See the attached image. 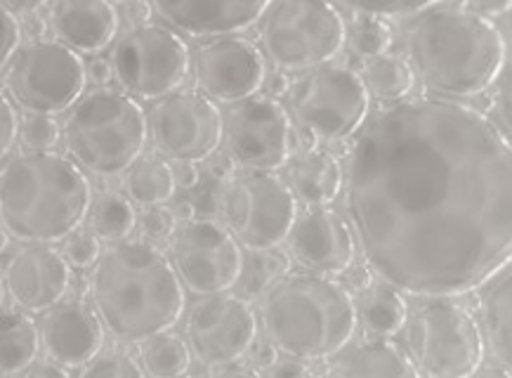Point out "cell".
I'll use <instances>...</instances> for the list:
<instances>
[{
  "mask_svg": "<svg viewBox=\"0 0 512 378\" xmlns=\"http://www.w3.org/2000/svg\"><path fill=\"white\" fill-rule=\"evenodd\" d=\"M345 192L364 260L406 296H468L512 263V145L461 100L385 104L357 133Z\"/></svg>",
  "mask_w": 512,
  "mask_h": 378,
  "instance_id": "obj_1",
  "label": "cell"
},
{
  "mask_svg": "<svg viewBox=\"0 0 512 378\" xmlns=\"http://www.w3.org/2000/svg\"><path fill=\"white\" fill-rule=\"evenodd\" d=\"M90 296L116 341L142 345L185 315L187 293L173 260L154 241H118L93 265Z\"/></svg>",
  "mask_w": 512,
  "mask_h": 378,
  "instance_id": "obj_2",
  "label": "cell"
},
{
  "mask_svg": "<svg viewBox=\"0 0 512 378\" xmlns=\"http://www.w3.org/2000/svg\"><path fill=\"white\" fill-rule=\"evenodd\" d=\"M406 26V60L423 88L444 100L489 93L508 62V43L494 19L470 8H432Z\"/></svg>",
  "mask_w": 512,
  "mask_h": 378,
  "instance_id": "obj_3",
  "label": "cell"
},
{
  "mask_svg": "<svg viewBox=\"0 0 512 378\" xmlns=\"http://www.w3.org/2000/svg\"><path fill=\"white\" fill-rule=\"evenodd\" d=\"M93 206V187L69 156L24 152L0 168V225L22 244H57Z\"/></svg>",
  "mask_w": 512,
  "mask_h": 378,
  "instance_id": "obj_4",
  "label": "cell"
},
{
  "mask_svg": "<svg viewBox=\"0 0 512 378\" xmlns=\"http://www.w3.org/2000/svg\"><path fill=\"white\" fill-rule=\"evenodd\" d=\"M260 317L279 353L303 362L331 360L359 327L352 293L343 282L317 272L281 277L262 298Z\"/></svg>",
  "mask_w": 512,
  "mask_h": 378,
  "instance_id": "obj_5",
  "label": "cell"
},
{
  "mask_svg": "<svg viewBox=\"0 0 512 378\" xmlns=\"http://www.w3.org/2000/svg\"><path fill=\"white\" fill-rule=\"evenodd\" d=\"M62 135L71 159L83 171L111 178L140 159L149 140V121L126 90L97 88L71 107Z\"/></svg>",
  "mask_w": 512,
  "mask_h": 378,
  "instance_id": "obj_6",
  "label": "cell"
},
{
  "mask_svg": "<svg viewBox=\"0 0 512 378\" xmlns=\"http://www.w3.org/2000/svg\"><path fill=\"white\" fill-rule=\"evenodd\" d=\"M406 353L418 374L430 378H468L487 357L479 317L451 298H428L406 319Z\"/></svg>",
  "mask_w": 512,
  "mask_h": 378,
  "instance_id": "obj_7",
  "label": "cell"
},
{
  "mask_svg": "<svg viewBox=\"0 0 512 378\" xmlns=\"http://www.w3.org/2000/svg\"><path fill=\"white\" fill-rule=\"evenodd\" d=\"M260 38L281 71H307L343 52L347 22L333 0H274L262 15Z\"/></svg>",
  "mask_w": 512,
  "mask_h": 378,
  "instance_id": "obj_8",
  "label": "cell"
},
{
  "mask_svg": "<svg viewBox=\"0 0 512 378\" xmlns=\"http://www.w3.org/2000/svg\"><path fill=\"white\" fill-rule=\"evenodd\" d=\"M288 95L295 119L319 140L343 142L369 121L371 93L364 76L345 64L328 62L307 69Z\"/></svg>",
  "mask_w": 512,
  "mask_h": 378,
  "instance_id": "obj_9",
  "label": "cell"
},
{
  "mask_svg": "<svg viewBox=\"0 0 512 378\" xmlns=\"http://www.w3.org/2000/svg\"><path fill=\"white\" fill-rule=\"evenodd\" d=\"M5 86L26 114L57 116L69 112L88 86V69L62 41H31L12 57Z\"/></svg>",
  "mask_w": 512,
  "mask_h": 378,
  "instance_id": "obj_10",
  "label": "cell"
},
{
  "mask_svg": "<svg viewBox=\"0 0 512 378\" xmlns=\"http://www.w3.org/2000/svg\"><path fill=\"white\" fill-rule=\"evenodd\" d=\"M114 81L140 100H161L185 86L192 52L180 34L159 24L133 26L111 52Z\"/></svg>",
  "mask_w": 512,
  "mask_h": 378,
  "instance_id": "obj_11",
  "label": "cell"
},
{
  "mask_svg": "<svg viewBox=\"0 0 512 378\" xmlns=\"http://www.w3.org/2000/svg\"><path fill=\"white\" fill-rule=\"evenodd\" d=\"M222 218L248 251L279 249L298 220V197L277 173L251 171L222 194Z\"/></svg>",
  "mask_w": 512,
  "mask_h": 378,
  "instance_id": "obj_12",
  "label": "cell"
},
{
  "mask_svg": "<svg viewBox=\"0 0 512 378\" xmlns=\"http://www.w3.org/2000/svg\"><path fill=\"white\" fill-rule=\"evenodd\" d=\"M170 260L187 291L196 296L232 291L244 270V251L215 220H189L170 239Z\"/></svg>",
  "mask_w": 512,
  "mask_h": 378,
  "instance_id": "obj_13",
  "label": "cell"
},
{
  "mask_svg": "<svg viewBox=\"0 0 512 378\" xmlns=\"http://www.w3.org/2000/svg\"><path fill=\"white\" fill-rule=\"evenodd\" d=\"M149 135L163 159L201 164L225 138V116L208 95L185 90L161 97L149 114Z\"/></svg>",
  "mask_w": 512,
  "mask_h": 378,
  "instance_id": "obj_14",
  "label": "cell"
},
{
  "mask_svg": "<svg viewBox=\"0 0 512 378\" xmlns=\"http://www.w3.org/2000/svg\"><path fill=\"white\" fill-rule=\"evenodd\" d=\"M225 138L229 154L248 171H279L295 152L291 116L272 95H253L232 104L225 121Z\"/></svg>",
  "mask_w": 512,
  "mask_h": 378,
  "instance_id": "obj_15",
  "label": "cell"
},
{
  "mask_svg": "<svg viewBox=\"0 0 512 378\" xmlns=\"http://www.w3.org/2000/svg\"><path fill=\"white\" fill-rule=\"evenodd\" d=\"M187 341L196 360L210 367L244 360L258 341V317L244 296H201L187 315Z\"/></svg>",
  "mask_w": 512,
  "mask_h": 378,
  "instance_id": "obj_16",
  "label": "cell"
},
{
  "mask_svg": "<svg viewBox=\"0 0 512 378\" xmlns=\"http://www.w3.org/2000/svg\"><path fill=\"white\" fill-rule=\"evenodd\" d=\"M194 78L210 100L236 104L260 93L267 78V64L258 45L248 38L220 36L196 50Z\"/></svg>",
  "mask_w": 512,
  "mask_h": 378,
  "instance_id": "obj_17",
  "label": "cell"
},
{
  "mask_svg": "<svg viewBox=\"0 0 512 378\" xmlns=\"http://www.w3.org/2000/svg\"><path fill=\"white\" fill-rule=\"evenodd\" d=\"M357 234L352 223L326 206H314L298 213L288 249L295 263L307 272L338 277L357 260Z\"/></svg>",
  "mask_w": 512,
  "mask_h": 378,
  "instance_id": "obj_18",
  "label": "cell"
},
{
  "mask_svg": "<svg viewBox=\"0 0 512 378\" xmlns=\"http://www.w3.org/2000/svg\"><path fill=\"white\" fill-rule=\"evenodd\" d=\"M8 296L19 310L43 315L71 289V265L52 244H29L5 265Z\"/></svg>",
  "mask_w": 512,
  "mask_h": 378,
  "instance_id": "obj_19",
  "label": "cell"
},
{
  "mask_svg": "<svg viewBox=\"0 0 512 378\" xmlns=\"http://www.w3.org/2000/svg\"><path fill=\"white\" fill-rule=\"evenodd\" d=\"M41 343L52 362L67 369L88 367L104 348V324L97 310L81 301H59L43 312Z\"/></svg>",
  "mask_w": 512,
  "mask_h": 378,
  "instance_id": "obj_20",
  "label": "cell"
},
{
  "mask_svg": "<svg viewBox=\"0 0 512 378\" xmlns=\"http://www.w3.org/2000/svg\"><path fill=\"white\" fill-rule=\"evenodd\" d=\"M274 0H152L154 10L182 34L220 38L260 22Z\"/></svg>",
  "mask_w": 512,
  "mask_h": 378,
  "instance_id": "obj_21",
  "label": "cell"
},
{
  "mask_svg": "<svg viewBox=\"0 0 512 378\" xmlns=\"http://www.w3.org/2000/svg\"><path fill=\"white\" fill-rule=\"evenodd\" d=\"M52 31L81 55H97L109 48L118 31L114 0H57Z\"/></svg>",
  "mask_w": 512,
  "mask_h": 378,
  "instance_id": "obj_22",
  "label": "cell"
},
{
  "mask_svg": "<svg viewBox=\"0 0 512 378\" xmlns=\"http://www.w3.org/2000/svg\"><path fill=\"white\" fill-rule=\"evenodd\" d=\"M326 374L340 378H416L420 376L409 353L387 338L347 343L331 357Z\"/></svg>",
  "mask_w": 512,
  "mask_h": 378,
  "instance_id": "obj_23",
  "label": "cell"
},
{
  "mask_svg": "<svg viewBox=\"0 0 512 378\" xmlns=\"http://www.w3.org/2000/svg\"><path fill=\"white\" fill-rule=\"evenodd\" d=\"M288 185L305 206H331L345 187L338 156L328 149H307L288 161Z\"/></svg>",
  "mask_w": 512,
  "mask_h": 378,
  "instance_id": "obj_24",
  "label": "cell"
},
{
  "mask_svg": "<svg viewBox=\"0 0 512 378\" xmlns=\"http://www.w3.org/2000/svg\"><path fill=\"white\" fill-rule=\"evenodd\" d=\"M479 291V324L487 341V353L512 374V263Z\"/></svg>",
  "mask_w": 512,
  "mask_h": 378,
  "instance_id": "obj_25",
  "label": "cell"
},
{
  "mask_svg": "<svg viewBox=\"0 0 512 378\" xmlns=\"http://www.w3.org/2000/svg\"><path fill=\"white\" fill-rule=\"evenodd\" d=\"M41 348V329L31 312L10 310L0 315V376L29 371Z\"/></svg>",
  "mask_w": 512,
  "mask_h": 378,
  "instance_id": "obj_26",
  "label": "cell"
},
{
  "mask_svg": "<svg viewBox=\"0 0 512 378\" xmlns=\"http://www.w3.org/2000/svg\"><path fill=\"white\" fill-rule=\"evenodd\" d=\"M359 322L371 336L392 338L404 331L406 319H409V305H406L404 293L397 286L380 282L373 284L369 291L359 296L357 303Z\"/></svg>",
  "mask_w": 512,
  "mask_h": 378,
  "instance_id": "obj_27",
  "label": "cell"
},
{
  "mask_svg": "<svg viewBox=\"0 0 512 378\" xmlns=\"http://www.w3.org/2000/svg\"><path fill=\"white\" fill-rule=\"evenodd\" d=\"M175 171L168 164V159L159 156H147V159H137L128 168L126 175V192L133 199V204L140 206H163L175 197Z\"/></svg>",
  "mask_w": 512,
  "mask_h": 378,
  "instance_id": "obj_28",
  "label": "cell"
},
{
  "mask_svg": "<svg viewBox=\"0 0 512 378\" xmlns=\"http://www.w3.org/2000/svg\"><path fill=\"white\" fill-rule=\"evenodd\" d=\"M416 71L409 64V60L399 55H385L366 60L364 67V83L369 88L371 97L380 102H399L411 95L413 86H416Z\"/></svg>",
  "mask_w": 512,
  "mask_h": 378,
  "instance_id": "obj_29",
  "label": "cell"
},
{
  "mask_svg": "<svg viewBox=\"0 0 512 378\" xmlns=\"http://www.w3.org/2000/svg\"><path fill=\"white\" fill-rule=\"evenodd\" d=\"M192 345L182 336L163 334L142 343V364L147 374L156 378H177L192 367Z\"/></svg>",
  "mask_w": 512,
  "mask_h": 378,
  "instance_id": "obj_30",
  "label": "cell"
},
{
  "mask_svg": "<svg viewBox=\"0 0 512 378\" xmlns=\"http://www.w3.org/2000/svg\"><path fill=\"white\" fill-rule=\"evenodd\" d=\"M90 225H93V232L100 237V241H107V244L126 241L137 225L133 199L118 192H104L95 201Z\"/></svg>",
  "mask_w": 512,
  "mask_h": 378,
  "instance_id": "obj_31",
  "label": "cell"
},
{
  "mask_svg": "<svg viewBox=\"0 0 512 378\" xmlns=\"http://www.w3.org/2000/svg\"><path fill=\"white\" fill-rule=\"evenodd\" d=\"M288 256L279 249L251 251V258H244V270H241L239 284L244 298H258L267 293L281 277L288 275Z\"/></svg>",
  "mask_w": 512,
  "mask_h": 378,
  "instance_id": "obj_32",
  "label": "cell"
},
{
  "mask_svg": "<svg viewBox=\"0 0 512 378\" xmlns=\"http://www.w3.org/2000/svg\"><path fill=\"white\" fill-rule=\"evenodd\" d=\"M395 43L392 26L385 17L378 15H359L352 26H347V45L359 60H373V57L385 55Z\"/></svg>",
  "mask_w": 512,
  "mask_h": 378,
  "instance_id": "obj_33",
  "label": "cell"
},
{
  "mask_svg": "<svg viewBox=\"0 0 512 378\" xmlns=\"http://www.w3.org/2000/svg\"><path fill=\"white\" fill-rule=\"evenodd\" d=\"M357 15H378V17H413L418 12L432 8L439 0H336Z\"/></svg>",
  "mask_w": 512,
  "mask_h": 378,
  "instance_id": "obj_34",
  "label": "cell"
},
{
  "mask_svg": "<svg viewBox=\"0 0 512 378\" xmlns=\"http://www.w3.org/2000/svg\"><path fill=\"white\" fill-rule=\"evenodd\" d=\"M62 135V128L55 121V116L45 114H29L19 126V140L29 152H48L55 149Z\"/></svg>",
  "mask_w": 512,
  "mask_h": 378,
  "instance_id": "obj_35",
  "label": "cell"
},
{
  "mask_svg": "<svg viewBox=\"0 0 512 378\" xmlns=\"http://www.w3.org/2000/svg\"><path fill=\"white\" fill-rule=\"evenodd\" d=\"M491 90H494V95H491V112H494V116L491 119L496 121V126L503 130V135L512 145V57H508L501 76L496 78Z\"/></svg>",
  "mask_w": 512,
  "mask_h": 378,
  "instance_id": "obj_36",
  "label": "cell"
},
{
  "mask_svg": "<svg viewBox=\"0 0 512 378\" xmlns=\"http://www.w3.org/2000/svg\"><path fill=\"white\" fill-rule=\"evenodd\" d=\"M100 256V237L93 232L76 230L64 239V258H67L69 265L76 267V270H88V267H93L97 260H100Z\"/></svg>",
  "mask_w": 512,
  "mask_h": 378,
  "instance_id": "obj_37",
  "label": "cell"
},
{
  "mask_svg": "<svg viewBox=\"0 0 512 378\" xmlns=\"http://www.w3.org/2000/svg\"><path fill=\"white\" fill-rule=\"evenodd\" d=\"M144 374H147V371L137 364V360L121 353L90 362L88 369L83 371V376L88 378H142Z\"/></svg>",
  "mask_w": 512,
  "mask_h": 378,
  "instance_id": "obj_38",
  "label": "cell"
},
{
  "mask_svg": "<svg viewBox=\"0 0 512 378\" xmlns=\"http://www.w3.org/2000/svg\"><path fill=\"white\" fill-rule=\"evenodd\" d=\"M137 223H140L144 239L154 241V244L156 241L173 239V234L177 230V218L173 211L163 206H147L140 218H137Z\"/></svg>",
  "mask_w": 512,
  "mask_h": 378,
  "instance_id": "obj_39",
  "label": "cell"
},
{
  "mask_svg": "<svg viewBox=\"0 0 512 378\" xmlns=\"http://www.w3.org/2000/svg\"><path fill=\"white\" fill-rule=\"evenodd\" d=\"M19 43H22V24L15 12L0 0V71L12 62Z\"/></svg>",
  "mask_w": 512,
  "mask_h": 378,
  "instance_id": "obj_40",
  "label": "cell"
},
{
  "mask_svg": "<svg viewBox=\"0 0 512 378\" xmlns=\"http://www.w3.org/2000/svg\"><path fill=\"white\" fill-rule=\"evenodd\" d=\"M19 126H22V121H19L15 104L0 90V159H5L12 152V147H15Z\"/></svg>",
  "mask_w": 512,
  "mask_h": 378,
  "instance_id": "obj_41",
  "label": "cell"
},
{
  "mask_svg": "<svg viewBox=\"0 0 512 378\" xmlns=\"http://www.w3.org/2000/svg\"><path fill=\"white\" fill-rule=\"evenodd\" d=\"M343 284H345V289L352 293H357V296H361V293L364 291H369L373 284H376V272H373V267L366 263H357V260H354V263L347 267V270L343 272Z\"/></svg>",
  "mask_w": 512,
  "mask_h": 378,
  "instance_id": "obj_42",
  "label": "cell"
},
{
  "mask_svg": "<svg viewBox=\"0 0 512 378\" xmlns=\"http://www.w3.org/2000/svg\"><path fill=\"white\" fill-rule=\"evenodd\" d=\"M152 0H128V3H123V17H126V22L130 26H142V24H149V19H152Z\"/></svg>",
  "mask_w": 512,
  "mask_h": 378,
  "instance_id": "obj_43",
  "label": "cell"
},
{
  "mask_svg": "<svg viewBox=\"0 0 512 378\" xmlns=\"http://www.w3.org/2000/svg\"><path fill=\"white\" fill-rule=\"evenodd\" d=\"M277 360H279V350H277V345L269 341V338L265 343H253L251 362H253V367H255V371H258V374H262V371H265L267 367H272V364Z\"/></svg>",
  "mask_w": 512,
  "mask_h": 378,
  "instance_id": "obj_44",
  "label": "cell"
},
{
  "mask_svg": "<svg viewBox=\"0 0 512 378\" xmlns=\"http://www.w3.org/2000/svg\"><path fill=\"white\" fill-rule=\"evenodd\" d=\"M465 8L487 19H498L512 8V0H465Z\"/></svg>",
  "mask_w": 512,
  "mask_h": 378,
  "instance_id": "obj_45",
  "label": "cell"
},
{
  "mask_svg": "<svg viewBox=\"0 0 512 378\" xmlns=\"http://www.w3.org/2000/svg\"><path fill=\"white\" fill-rule=\"evenodd\" d=\"M234 168H236V161L232 154L215 152L213 156H208L206 159V171L210 178H215V180H229L234 175Z\"/></svg>",
  "mask_w": 512,
  "mask_h": 378,
  "instance_id": "obj_46",
  "label": "cell"
},
{
  "mask_svg": "<svg viewBox=\"0 0 512 378\" xmlns=\"http://www.w3.org/2000/svg\"><path fill=\"white\" fill-rule=\"evenodd\" d=\"M265 376H305L310 374V369L305 367L303 360H295V357H288V360H277L272 364V367H267L265 371H262Z\"/></svg>",
  "mask_w": 512,
  "mask_h": 378,
  "instance_id": "obj_47",
  "label": "cell"
},
{
  "mask_svg": "<svg viewBox=\"0 0 512 378\" xmlns=\"http://www.w3.org/2000/svg\"><path fill=\"white\" fill-rule=\"evenodd\" d=\"M175 171V182L180 189H194L201 180V171L196 168L194 161H177Z\"/></svg>",
  "mask_w": 512,
  "mask_h": 378,
  "instance_id": "obj_48",
  "label": "cell"
},
{
  "mask_svg": "<svg viewBox=\"0 0 512 378\" xmlns=\"http://www.w3.org/2000/svg\"><path fill=\"white\" fill-rule=\"evenodd\" d=\"M85 69H88V78H93V83H97V86H107L111 78H114V67L104 57H95Z\"/></svg>",
  "mask_w": 512,
  "mask_h": 378,
  "instance_id": "obj_49",
  "label": "cell"
},
{
  "mask_svg": "<svg viewBox=\"0 0 512 378\" xmlns=\"http://www.w3.org/2000/svg\"><path fill=\"white\" fill-rule=\"evenodd\" d=\"M67 367H62V364L52 362L48 357V362H34V367L29 369V376L34 378H67L69 376Z\"/></svg>",
  "mask_w": 512,
  "mask_h": 378,
  "instance_id": "obj_50",
  "label": "cell"
},
{
  "mask_svg": "<svg viewBox=\"0 0 512 378\" xmlns=\"http://www.w3.org/2000/svg\"><path fill=\"white\" fill-rule=\"evenodd\" d=\"M45 31H48V24H45V19L41 15H26L24 19V26H22V34H26V38H31V41H41L45 36Z\"/></svg>",
  "mask_w": 512,
  "mask_h": 378,
  "instance_id": "obj_51",
  "label": "cell"
},
{
  "mask_svg": "<svg viewBox=\"0 0 512 378\" xmlns=\"http://www.w3.org/2000/svg\"><path fill=\"white\" fill-rule=\"evenodd\" d=\"M8 8L15 12V15H34V12H38L41 8H45L48 5V0H3Z\"/></svg>",
  "mask_w": 512,
  "mask_h": 378,
  "instance_id": "obj_52",
  "label": "cell"
},
{
  "mask_svg": "<svg viewBox=\"0 0 512 378\" xmlns=\"http://www.w3.org/2000/svg\"><path fill=\"white\" fill-rule=\"evenodd\" d=\"M265 88H267V95H272V97L288 95V90H291V81H288L286 74L277 71V74L265 78Z\"/></svg>",
  "mask_w": 512,
  "mask_h": 378,
  "instance_id": "obj_53",
  "label": "cell"
},
{
  "mask_svg": "<svg viewBox=\"0 0 512 378\" xmlns=\"http://www.w3.org/2000/svg\"><path fill=\"white\" fill-rule=\"evenodd\" d=\"M317 142H319V138L312 133L310 128L300 126L298 130H295V149H298V152H307V149H314V147H317Z\"/></svg>",
  "mask_w": 512,
  "mask_h": 378,
  "instance_id": "obj_54",
  "label": "cell"
},
{
  "mask_svg": "<svg viewBox=\"0 0 512 378\" xmlns=\"http://www.w3.org/2000/svg\"><path fill=\"white\" fill-rule=\"evenodd\" d=\"M170 211H173L177 223H189V220H194L196 206L192 204V201H177L175 208H170Z\"/></svg>",
  "mask_w": 512,
  "mask_h": 378,
  "instance_id": "obj_55",
  "label": "cell"
},
{
  "mask_svg": "<svg viewBox=\"0 0 512 378\" xmlns=\"http://www.w3.org/2000/svg\"><path fill=\"white\" fill-rule=\"evenodd\" d=\"M498 31H501V36L505 38V43L512 45V8L505 12V15H501L498 19H494Z\"/></svg>",
  "mask_w": 512,
  "mask_h": 378,
  "instance_id": "obj_56",
  "label": "cell"
},
{
  "mask_svg": "<svg viewBox=\"0 0 512 378\" xmlns=\"http://www.w3.org/2000/svg\"><path fill=\"white\" fill-rule=\"evenodd\" d=\"M8 246H10V232L0 225V253L8 249Z\"/></svg>",
  "mask_w": 512,
  "mask_h": 378,
  "instance_id": "obj_57",
  "label": "cell"
},
{
  "mask_svg": "<svg viewBox=\"0 0 512 378\" xmlns=\"http://www.w3.org/2000/svg\"><path fill=\"white\" fill-rule=\"evenodd\" d=\"M5 296H8V286H5V277H0V310L5 305Z\"/></svg>",
  "mask_w": 512,
  "mask_h": 378,
  "instance_id": "obj_58",
  "label": "cell"
},
{
  "mask_svg": "<svg viewBox=\"0 0 512 378\" xmlns=\"http://www.w3.org/2000/svg\"><path fill=\"white\" fill-rule=\"evenodd\" d=\"M114 3H128V0H114Z\"/></svg>",
  "mask_w": 512,
  "mask_h": 378,
  "instance_id": "obj_59",
  "label": "cell"
}]
</instances>
